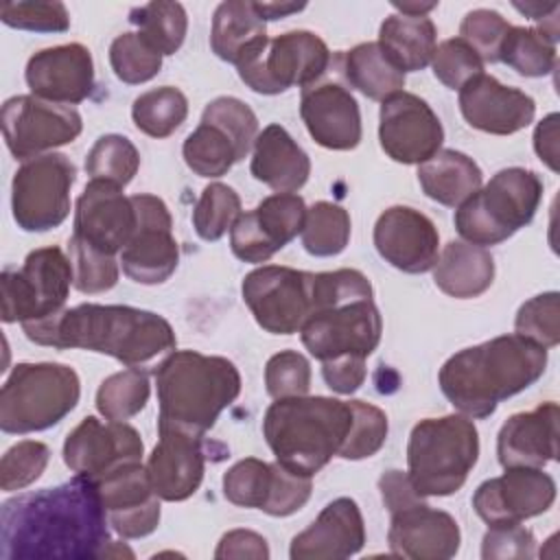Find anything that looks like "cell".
Instances as JSON below:
<instances>
[{
    "label": "cell",
    "instance_id": "6da1fadb",
    "mask_svg": "<svg viewBox=\"0 0 560 560\" xmlns=\"http://www.w3.org/2000/svg\"><path fill=\"white\" fill-rule=\"evenodd\" d=\"M109 542L98 486L85 475L13 497L0 508L2 560H90L101 558Z\"/></svg>",
    "mask_w": 560,
    "mask_h": 560
},
{
    "label": "cell",
    "instance_id": "7a4b0ae2",
    "mask_svg": "<svg viewBox=\"0 0 560 560\" xmlns=\"http://www.w3.org/2000/svg\"><path fill=\"white\" fill-rule=\"evenodd\" d=\"M24 335L39 346L92 350L125 365H140L175 350V330L158 313L122 304H79L50 317L22 324Z\"/></svg>",
    "mask_w": 560,
    "mask_h": 560
},
{
    "label": "cell",
    "instance_id": "3957f363",
    "mask_svg": "<svg viewBox=\"0 0 560 560\" xmlns=\"http://www.w3.org/2000/svg\"><path fill=\"white\" fill-rule=\"evenodd\" d=\"M545 368L547 348L514 332L455 352L440 368L438 383L459 413L481 420L501 400L534 385Z\"/></svg>",
    "mask_w": 560,
    "mask_h": 560
},
{
    "label": "cell",
    "instance_id": "277c9868",
    "mask_svg": "<svg viewBox=\"0 0 560 560\" xmlns=\"http://www.w3.org/2000/svg\"><path fill=\"white\" fill-rule=\"evenodd\" d=\"M158 427L201 435L241 394V374L225 357L197 350H173L155 368Z\"/></svg>",
    "mask_w": 560,
    "mask_h": 560
},
{
    "label": "cell",
    "instance_id": "5b68a950",
    "mask_svg": "<svg viewBox=\"0 0 560 560\" xmlns=\"http://www.w3.org/2000/svg\"><path fill=\"white\" fill-rule=\"evenodd\" d=\"M350 429V400L328 396L278 398L262 418V435L276 462L306 477L339 455Z\"/></svg>",
    "mask_w": 560,
    "mask_h": 560
},
{
    "label": "cell",
    "instance_id": "8992f818",
    "mask_svg": "<svg viewBox=\"0 0 560 560\" xmlns=\"http://www.w3.org/2000/svg\"><path fill=\"white\" fill-rule=\"evenodd\" d=\"M477 457L479 433L472 418H424L409 433L407 475L420 497H448L466 483Z\"/></svg>",
    "mask_w": 560,
    "mask_h": 560
},
{
    "label": "cell",
    "instance_id": "52a82bcc",
    "mask_svg": "<svg viewBox=\"0 0 560 560\" xmlns=\"http://www.w3.org/2000/svg\"><path fill=\"white\" fill-rule=\"evenodd\" d=\"M540 199L538 173L521 166L503 168L457 206L455 230L466 243L479 247L503 243L534 219Z\"/></svg>",
    "mask_w": 560,
    "mask_h": 560
},
{
    "label": "cell",
    "instance_id": "ba28073f",
    "mask_svg": "<svg viewBox=\"0 0 560 560\" xmlns=\"http://www.w3.org/2000/svg\"><path fill=\"white\" fill-rule=\"evenodd\" d=\"M81 383L66 363H18L0 389V429L24 435L59 424L79 402Z\"/></svg>",
    "mask_w": 560,
    "mask_h": 560
},
{
    "label": "cell",
    "instance_id": "9c48e42d",
    "mask_svg": "<svg viewBox=\"0 0 560 560\" xmlns=\"http://www.w3.org/2000/svg\"><path fill=\"white\" fill-rule=\"evenodd\" d=\"M326 42L311 31H287L265 37L236 63L241 81L258 94H280L289 88L313 85L330 66Z\"/></svg>",
    "mask_w": 560,
    "mask_h": 560
},
{
    "label": "cell",
    "instance_id": "30bf717a",
    "mask_svg": "<svg viewBox=\"0 0 560 560\" xmlns=\"http://www.w3.org/2000/svg\"><path fill=\"white\" fill-rule=\"evenodd\" d=\"M256 136L258 118L252 107L234 96H217L184 140L182 155L199 177H221L254 149Z\"/></svg>",
    "mask_w": 560,
    "mask_h": 560
},
{
    "label": "cell",
    "instance_id": "8fae6325",
    "mask_svg": "<svg viewBox=\"0 0 560 560\" xmlns=\"http://www.w3.org/2000/svg\"><path fill=\"white\" fill-rule=\"evenodd\" d=\"M72 284L70 258L59 247L33 249L20 269H4L2 322L26 324L63 311Z\"/></svg>",
    "mask_w": 560,
    "mask_h": 560
},
{
    "label": "cell",
    "instance_id": "7c38bea8",
    "mask_svg": "<svg viewBox=\"0 0 560 560\" xmlns=\"http://www.w3.org/2000/svg\"><path fill=\"white\" fill-rule=\"evenodd\" d=\"M77 166L63 153H46L22 162L11 182V210L24 232H48L70 214V190Z\"/></svg>",
    "mask_w": 560,
    "mask_h": 560
},
{
    "label": "cell",
    "instance_id": "4fadbf2b",
    "mask_svg": "<svg viewBox=\"0 0 560 560\" xmlns=\"http://www.w3.org/2000/svg\"><path fill=\"white\" fill-rule=\"evenodd\" d=\"M383 319L372 295H357L324 306L304 322L300 337L304 348L324 361L339 357L368 359L381 343Z\"/></svg>",
    "mask_w": 560,
    "mask_h": 560
},
{
    "label": "cell",
    "instance_id": "5bb4252c",
    "mask_svg": "<svg viewBox=\"0 0 560 560\" xmlns=\"http://www.w3.org/2000/svg\"><path fill=\"white\" fill-rule=\"evenodd\" d=\"M256 324L271 335L300 332L313 313V273L282 265H262L241 284Z\"/></svg>",
    "mask_w": 560,
    "mask_h": 560
},
{
    "label": "cell",
    "instance_id": "9a60e30c",
    "mask_svg": "<svg viewBox=\"0 0 560 560\" xmlns=\"http://www.w3.org/2000/svg\"><path fill=\"white\" fill-rule=\"evenodd\" d=\"M7 149L26 162L79 138L83 122L72 105L44 101L35 94H20L4 101L0 112Z\"/></svg>",
    "mask_w": 560,
    "mask_h": 560
},
{
    "label": "cell",
    "instance_id": "2e32d148",
    "mask_svg": "<svg viewBox=\"0 0 560 560\" xmlns=\"http://www.w3.org/2000/svg\"><path fill=\"white\" fill-rule=\"evenodd\" d=\"M136 208V232L120 252L125 276L138 284L166 282L179 262V245L173 236V219L166 203L147 192L131 195Z\"/></svg>",
    "mask_w": 560,
    "mask_h": 560
},
{
    "label": "cell",
    "instance_id": "e0dca14e",
    "mask_svg": "<svg viewBox=\"0 0 560 560\" xmlns=\"http://www.w3.org/2000/svg\"><path fill=\"white\" fill-rule=\"evenodd\" d=\"M556 501V481L542 468L510 466L501 477L486 479L472 494L477 516L494 525H516L547 512Z\"/></svg>",
    "mask_w": 560,
    "mask_h": 560
},
{
    "label": "cell",
    "instance_id": "ac0fdd59",
    "mask_svg": "<svg viewBox=\"0 0 560 560\" xmlns=\"http://www.w3.org/2000/svg\"><path fill=\"white\" fill-rule=\"evenodd\" d=\"M306 203L295 192H273L254 210L243 212L230 230V247L245 262H267L302 234Z\"/></svg>",
    "mask_w": 560,
    "mask_h": 560
},
{
    "label": "cell",
    "instance_id": "d6986e66",
    "mask_svg": "<svg viewBox=\"0 0 560 560\" xmlns=\"http://www.w3.org/2000/svg\"><path fill=\"white\" fill-rule=\"evenodd\" d=\"M381 149L400 164H422L444 142V127L431 105L411 92H398L381 103Z\"/></svg>",
    "mask_w": 560,
    "mask_h": 560
},
{
    "label": "cell",
    "instance_id": "ffe728a7",
    "mask_svg": "<svg viewBox=\"0 0 560 560\" xmlns=\"http://www.w3.org/2000/svg\"><path fill=\"white\" fill-rule=\"evenodd\" d=\"M144 444L140 433L120 420H98L85 416L63 442V462L74 475L101 479L109 470L127 464L142 462Z\"/></svg>",
    "mask_w": 560,
    "mask_h": 560
},
{
    "label": "cell",
    "instance_id": "44dd1931",
    "mask_svg": "<svg viewBox=\"0 0 560 560\" xmlns=\"http://www.w3.org/2000/svg\"><path fill=\"white\" fill-rule=\"evenodd\" d=\"M136 223L133 201L122 188L103 179H90L77 199L72 236L116 256L133 236Z\"/></svg>",
    "mask_w": 560,
    "mask_h": 560
},
{
    "label": "cell",
    "instance_id": "7402d4cb",
    "mask_svg": "<svg viewBox=\"0 0 560 560\" xmlns=\"http://www.w3.org/2000/svg\"><path fill=\"white\" fill-rule=\"evenodd\" d=\"M94 483L98 486L109 525L118 536L142 538L155 532L162 514L160 497L155 494L142 462H127Z\"/></svg>",
    "mask_w": 560,
    "mask_h": 560
},
{
    "label": "cell",
    "instance_id": "603a6c76",
    "mask_svg": "<svg viewBox=\"0 0 560 560\" xmlns=\"http://www.w3.org/2000/svg\"><path fill=\"white\" fill-rule=\"evenodd\" d=\"M374 247L392 267L405 273H424L438 260L440 234L420 210L392 206L374 223Z\"/></svg>",
    "mask_w": 560,
    "mask_h": 560
},
{
    "label": "cell",
    "instance_id": "cb8c5ba5",
    "mask_svg": "<svg viewBox=\"0 0 560 560\" xmlns=\"http://www.w3.org/2000/svg\"><path fill=\"white\" fill-rule=\"evenodd\" d=\"M24 77L31 94L59 105H77L94 90V61L83 44H61L37 50Z\"/></svg>",
    "mask_w": 560,
    "mask_h": 560
},
{
    "label": "cell",
    "instance_id": "d4e9b609",
    "mask_svg": "<svg viewBox=\"0 0 560 560\" xmlns=\"http://www.w3.org/2000/svg\"><path fill=\"white\" fill-rule=\"evenodd\" d=\"M459 109L470 127L492 136L516 133L536 116V103L529 94L503 85L486 72L459 88Z\"/></svg>",
    "mask_w": 560,
    "mask_h": 560
},
{
    "label": "cell",
    "instance_id": "484cf974",
    "mask_svg": "<svg viewBox=\"0 0 560 560\" xmlns=\"http://www.w3.org/2000/svg\"><path fill=\"white\" fill-rule=\"evenodd\" d=\"M389 551L411 560H446L459 551L462 532L457 521L424 501L392 512L387 532Z\"/></svg>",
    "mask_w": 560,
    "mask_h": 560
},
{
    "label": "cell",
    "instance_id": "4316f807",
    "mask_svg": "<svg viewBox=\"0 0 560 560\" xmlns=\"http://www.w3.org/2000/svg\"><path fill=\"white\" fill-rule=\"evenodd\" d=\"M158 435L160 440L147 462L149 481L162 501H186L203 479L201 435L175 427H158Z\"/></svg>",
    "mask_w": 560,
    "mask_h": 560
},
{
    "label": "cell",
    "instance_id": "83f0119b",
    "mask_svg": "<svg viewBox=\"0 0 560 560\" xmlns=\"http://www.w3.org/2000/svg\"><path fill=\"white\" fill-rule=\"evenodd\" d=\"M300 116L308 136L324 149L350 151L361 142L359 103L339 83H313L304 88Z\"/></svg>",
    "mask_w": 560,
    "mask_h": 560
},
{
    "label": "cell",
    "instance_id": "f1b7e54d",
    "mask_svg": "<svg viewBox=\"0 0 560 560\" xmlns=\"http://www.w3.org/2000/svg\"><path fill=\"white\" fill-rule=\"evenodd\" d=\"M365 545V525L354 499L330 501L319 516L293 536L291 560H341L359 553Z\"/></svg>",
    "mask_w": 560,
    "mask_h": 560
},
{
    "label": "cell",
    "instance_id": "f546056e",
    "mask_svg": "<svg viewBox=\"0 0 560 560\" xmlns=\"http://www.w3.org/2000/svg\"><path fill=\"white\" fill-rule=\"evenodd\" d=\"M558 418L553 400L540 402L532 411L510 416L497 435V455L503 468H542L558 457Z\"/></svg>",
    "mask_w": 560,
    "mask_h": 560
},
{
    "label": "cell",
    "instance_id": "4dcf8cb0",
    "mask_svg": "<svg viewBox=\"0 0 560 560\" xmlns=\"http://www.w3.org/2000/svg\"><path fill=\"white\" fill-rule=\"evenodd\" d=\"M249 171L273 192H295L311 175L306 151L282 125H267L254 140Z\"/></svg>",
    "mask_w": 560,
    "mask_h": 560
},
{
    "label": "cell",
    "instance_id": "1f68e13d",
    "mask_svg": "<svg viewBox=\"0 0 560 560\" xmlns=\"http://www.w3.org/2000/svg\"><path fill=\"white\" fill-rule=\"evenodd\" d=\"M494 280V258L486 247L451 241L438 254L433 265L435 287L457 300H468L486 293Z\"/></svg>",
    "mask_w": 560,
    "mask_h": 560
},
{
    "label": "cell",
    "instance_id": "d6a6232c",
    "mask_svg": "<svg viewBox=\"0 0 560 560\" xmlns=\"http://www.w3.org/2000/svg\"><path fill=\"white\" fill-rule=\"evenodd\" d=\"M481 168L472 158L455 149H440L433 158L418 164L422 192L448 208L462 206L481 188Z\"/></svg>",
    "mask_w": 560,
    "mask_h": 560
},
{
    "label": "cell",
    "instance_id": "836d02e7",
    "mask_svg": "<svg viewBox=\"0 0 560 560\" xmlns=\"http://www.w3.org/2000/svg\"><path fill=\"white\" fill-rule=\"evenodd\" d=\"M378 46L400 72H416L431 63L438 31L431 18L394 13L378 28Z\"/></svg>",
    "mask_w": 560,
    "mask_h": 560
},
{
    "label": "cell",
    "instance_id": "e575fe53",
    "mask_svg": "<svg viewBox=\"0 0 560 560\" xmlns=\"http://www.w3.org/2000/svg\"><path fill=\"white\" fill-rule=\"evenodd\" d=\"M267 37L265 20L256 13L254 2L228 0L214 9L210 28L212 52L228 61L238 63V59Z\"/></svg>",
    "mask_w": 560,
    "mask_h": 560
},
{
    "label": "cell",
    "instance_id": "d590c367",
    "mask_svg": "<svg viewBox=\"0 0 560 560\" xmlns=\"http://www.w3.org/2000/svg\"><path fill=\"white\" fill-rule=\"evenodd\" d=\"M341 74L350 88L359 90L372 101H385L405 88V72H400L383 52L378 42H363L339 55Z\"/></svg>",
    "mask_w": 560,
    "mask_h": 560
},
{
    "label": "cell",
    "instance_id": "8d00e7d4",
    "mask_svg": "<svg viewBox=\"0 0 560 560\" xmlns=\"http://www.w3.org/2000/svg\"><path fill=\"white\" fill-rule=\"evenodd\" d=\"M188 116V98L173 85L142 92L131 105L133 125L151 138H168Z\"/></svg>",
    "mask_w": 560,
    "mask_h": 560
},
{
    "label": "cell",
    "instance_id": "74e56055",
    "mask_svg": "<svg viewBox=\"0 0 560 560\" xmlns=\"http://www.w3.org/2000/svg\"><path fill=\"white\" fill-rule=\"evenodd\" d=\"M129 22L164 57L175 55L184 44L188 18L179 2L155 0L129 11Z\"/></svg>",
    "mask_w": 560,
    "mask_h": 560
},
{
    "label": "cell",
    "instance_id": "f35d334b",
    "mask_svg": "<svg viewBox=\"0 0 560 560\" xmlns=\"http://www.w3.org/2000/svg\"><path fill=\"white\" fill-rule=\"evenodd\" d=\"M151 394L149 374L136 365L107 376L96 392V409L105 420L127 422L140 413Z\"/></svg>",
    "mask_w": 560,
    "mask_h": 560
},
{
    "label": "cell",
    "instance_id": "ab89813d",
    "mask_svg": "<svg viewBox=\"0 0 560 560\" xmlns=\"http://www.w3.org/2000/svg\"><path fill=\"white\" fill-rule=\"evenodd\" d=\"M350 214L332 201H317L306 208L302 228V245L311 256H337L350 241Z\"/></svg>",
    "mask_w": 560,
    "mask_h": 560
},
{
    "label": "cell",
    "instance_id": "60d3db41",
    "mask_svg": "<svg viewBox=\"0 0 560 560\" xmlns=\"http://www.w3.org/2000/svg\"><path fill=\"white\" fill-rule=\"evenodd\" d=\"M140 168L136 144L118 133L101 136L85 155V173L90 179H103L125 188Z\"/></svg>",
    "mask_w": 560,
    "mask_h": 560
},
{
    "label": "cell",
    "instance_id": "b9f144b4",
    "mask_svg": "<svg viewBox=\"0 0 560 560\" xmlns=\"http://www.w3.org/2000/svg\"><path fill=\"white\" fill-rule=\"evenodd\" d=\"M499 61L523 77H545L556 66V44L536 26H510Z\"/></svg>",
    "mask_w": 560,
    "mask_h": 560
},
{
    "label": "cell",
    "instance_id": "7bdbcfd3",
    "mask_svg": "<svg viewBox=\"0 0 560 560\" xmlns=\"http://www.w3.org/2000/svg\"><path fill=\"white\" fill-rule=\"evenodd\" d=\"M241 197L228 184L212 182L201 190L192 210V225L199 238L219 241L241 217Z\"/></svg>",
    "mask_w": 560,
    "mask_h": 560
},
{
    "label": "cell",
    "instance_id": "ee69618b",
    "mask_svg": "<svg viewBox=\"0 0 560 560\" xmlns=\"http://www.w3.org/2000/svg\"><path fill=\"white\" fill-rule=\"evenodd\" d=\"M109 63L122 83L140 85L160 72L162 55L138 31H127L112 42Z\"/></svg>",
    "mask_w": 560,
    "mask_h": 560
},
{
    "label": "cell",
    "instance_id": "f6af8a7d",
    "mask_svg": "<svg viewBox=\"0 0 560 560\" xmlns=\"http://www.w3.org/2000/svg\"><path fill=\"white\" fill-rule=\"evenodd\" d=\"M271 486L273 464L258 457H245L223 475V494L238 508L262 510L269 501Z\"/></svg>",
    "mask_w": 560,
    "mask_h": 560
},
{
    "label": "cell",
    "instance_id": "bcb514c9",
    "mask_svg": "<svg viewBox=\"0 0 560 560\" xmlns=\"http://www.w3.org/2000/svg\"><path fill=\"white\" fill-rule=\"evenodd\" d=\"M68 258L72 265V284L81 293H103L118 282V260L112 254L94 249L92 245L70 236Z\"/></svg>",
    "mask_w": 560,
    "mask_h": 560
},
{
    "label": "cell",
    "instance_id": "7dc6e473",
    "mask_svg": "<svg viewBox=\"0 0 560 560\" xmlns=\"http://www.w3.org/2000/svg\"><path fill=\"white\" fill-rule=\"evenodd\" d=\"M516 335L534 341L540 348H553L560 343V295L547 291L527 300L514 319Z\"/></svg>",
    "mask_w": 560,
    "mask_h": 560
},
{
    "label": "cell",
    "instance_id": "c3c4849f",
    "mask_svg": "<svg viewBox=\"0 0 560 560\" xmlns=\"http://www.w3.org/2000/svg\"><path fill=\"white\" fill-rule=\"evenodd\" d=\"M352 429L339 451L343 459H365L381 451L387 440V416L376 405L350 400Z\"/></svg>",
    "mask_w": 560,
    "mask_h": 560
},
{
    "label": "cell",
    "instance_id": "681fc988",
    "mask_svg": "<svg viewBox=\"0 0 560 560\" xmlns=\"http://www.w3.org/2000/svg\"><path fill=\"white\" fill-rule=\"evenodd\" d=\"M50 459V448L37 440H22L13 444L0 459V488L15 492L42 477Z\"/></svg>",
    "mask_w": 560,
    "mask_h": 560
},
{
    "label": "cell",
    "instance_id": "f907efd6",
    "mask_svg": "<svg viewBox=\"0 0 560 560\" xmlns=\"http://www.w3.org/2000/svg\"><path fill=\"white\" fill-rule=\"evenodd\" d=\"M510 26L512 24L492 9H475L464 15L459 37L481 57L483 63H497Z\"/></svg>",
    "mask_w": 560,
    "mask_h": 560
},
{
    "label": "cell",
    "instance_id": "816d5d0a",
    "mask_svg": "<svg viewBox=\"0 0 560 560\" xmlns=\"http://www.w3.org/2000/svg\"><path fill=\"white\" fill-rule=\"evenodd\" d=\"M265 389L278 398L306 396L311 389V363L298 350H280L265 365Z\"/></svg>",
    "mask_w": 560,
    "mask_h": 560
},
{
    "label": "cell",
    "instance_id": "f5cc1de1",
    "mask_svg": "<svg viewBox=\"0 0 560 560\" xmlns=\"http://www.w3.org/2000/svg\"><path fill=\"white\" fill-rule=\"evenodd\" d=\"M0 20L20 31L35 33H63L70 28V13L63 2H4L0 7Z\"/></svg>",
    "mask_w": 560,
    "mask_h": 560
},
{
    "label": "cell",
    "instance_id": "db71d44e",
    "mask_svg": "<svg viewBox=\"0 0 560 560\" xmlns=\"http://www.w3.org/2000/svg\"><path fill=\"white\" fill-rule=\"evenodd\" d=\"M431 68L440 83L451 90H459L472 77L483 72V61L462 37H453L435 46Z\"/></svg>",
    "mask_w": 560,
    "mask_h": 560
},
{
    "label": "cell",
    "instance_id": "11a10c76",
    "mask_svg": "<svg viewBox=\"0 0 560 560\" xmlns=\"http://www.w3.org/2000/svg\"><path fill=\"white\" fill-rule=\"evenodd\" d=\"M313 477L298 475L282 464L273 462V486L269 501L265 503L262 512L269 516H291L293 512L302 510L304 503L311 499Z\"/></svg>",
    "mask_w": 560,
    "mask_h": 560
},
{
    "label": "cell",
    "instance_id": "9f6ffc18",
    "mask_svg": "<svg viewBox=\"0 0 560 560\" xmlns=\"http://www.w3.org/2000/svg\"><path fill=\"white\" fill-rule=\"evenodd\" d=\"M534 534L532 529L516 525H494L486 532L481 540V558L494 560V558H534Z\"/></svg>",
    "mask_w": 560,
    "mask_h": 560
},
{
    "label": "cell",
    "instance_id": "6f0895ef",
    "mask_svg": "<svg viewBox=\"0 0 560 560\" xmlns=\"http://www.w3.org/2000/svg\"><path fill=\"white\" fill-rule=\"evenodd\" d=\"M322 376H324L326 385L332 392L352 394L363 385V381L368 376L365 359H361V357H339V359H332V361H324L322 363Z\"/></svg>",
    "mask_w": 560,
    "mask_h": 560
},
{
    "label": "cell",
    "instance_id": "680465c9",
    "mask_svg": "<svg viewBox=\"0 0 560 560\" xmlns=\"http://www.w3.org/2000/svg\"><path fill=\"white\" fill-rule=\"evenodd\" d=\"M214 558H219V560H228V558L267 560L269 547H267V540L252 529H232L221 536Z\"/></svg>",
    "mask_w": 560,
    "mask_h": 560
},
{
    "label": "cell",
    "instance_id": "91938a15",
    "mask_svg": "<svg viewBox=\"0 0 560 560\" xmlns=\"http://www.w3.org/2000/svg\"><path fill=\"white\" fill-rule=\"evenodd\" d=\"M378 490H381V497H383V503L385 508L392 512L400 510V508H407L411 503H418V501H424V497H420L411 481H409V475L402 472V470H387L381 479H378Z\"/></svg>",
    "mask_w": 560,
    "mask_h": 560
},
{
    "label": "cell",
    "instance_id": "94428289",
    "mask_svg": "<svg viewBox=\"0 0 560 560\" xmlns=\"http://www.w3.org/2000/svg\"><path fill=\"white\" fill-rule=\"evenodd\" d=\"M558 122L560 116L549 114L536 125L534 131V149L553 173H558Z\"/></svg>",
    "mask_w": 560,
    "mask_h": 560
},
{
    "label": "cell",
    "instance_id": "6125c7cd",
    "mask_svg": "<svg viewBox=\"0 0 560 560\" xmlns=\"http://www.w3.org/2000/svg\"><path fill=\"white\" fill-rule=\"evenodd\" d=\"M306 4H295V2H254L256 13L267 22V20H280L289 13L302 11Z\"/></svg>",
    "mask_w": 560,
    "mask_h": 560
},
{
    "label": "cell",
    "instance_id": "be15d7a7",
    "mask_svg": "<svg viewBox=\"0 0 560 560\" xmlns=\"http://www.w3.org/2000/svg\"><path fill=\"white\" fill-rule=\"evenodd\" d=\"M400 15H411V18H422L431 9L438 7V2H394L392 4Z\"/></svg>",
    "mask_w": 560,
    "mask_h": 560
}]
</instances>
